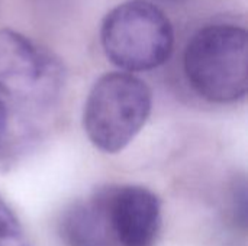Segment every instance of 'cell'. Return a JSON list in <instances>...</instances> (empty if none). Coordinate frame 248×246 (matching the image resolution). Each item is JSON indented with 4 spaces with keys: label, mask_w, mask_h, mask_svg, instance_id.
I'll return each mask as SVG.
<instances>
[{
    "label": "cell",
    "mask_w": 248,
    "mask_h": 246,
    "mask_svg": "<svg viewBox=\"0 0 248 246\" xmlns=\"http://www.w3.org/2000/svg\"><path fill=\"white\" fill-rule=\"evenodd\" d=\"M160 199L142 186H108L70 204L58 222L65 246H154Z\"/></svg>",
    "instance_id": "1"
},
{
    "label": "cell",
    "mask_w": 248,
    "mask_h": 246,
    "mask_svg": "<svg viewBox=\"0 0 248 246\" xmlns=\"http://www.w3.org/2000/svg\"><path fill=\"white\" fill-rule=\"evenodd\" d=\"M248 38L243 26L212 23L187 42L183 70L190 87L214 103H232L248 88Z\"/></svg>",
    "instance_id": "2"
},
{
    "label": "cell",
    "mask_w": 248,
    "mask_h": 246,
    "mask_svg": "<svg viewBox=\"0 0 248 246\" xmlns=\"http://www.w3.org/2000/svg\"><path fill=\"white\" fill-rule=\"evenodd\" d=\"M100 42L110 62L125 72L150 71L169 61L174 29L151 0H126L105 16Z\"/></svg>",
    "instance_id": "3"
},
{
    "label": "cell",
    "mask_w": 248,
    "mask_h": 246,
    "mask_svg": "<svg viewBox=\"0 0 248 246\" xmlns=\"http://www.w3.org/2000/svg\"><path fill=\"white\" fill-rule=\"evenodd\" d=\"M151 106L145 81L125 71L108 72L93 84L84 103V132L97 149L121 152L145 125Z\"/></svg>",
    "instance_id": "4"
},
{
    "label": "cell",
    "mask_w": 248,
    "mask_h": 246,
    "mask_svg": "<svg viewBox=\"0 0 248 246\" xmlns=\"http://www.w3.org/2000/svg\"><path fill=\"white\" fill-rule=\"evenodd\" d=\"M62 68L41 45L13 29H0V94L19 106H39L60 91Z\"/></svg>",
    "instance_id": "5"
},
{
    "label": "cell",
    "mask_w": 248,
    "mask_h": 246,
    "mask_svg": "<svg viewBox=\"0 0 248 246\" xmlns=\"http://www.w3.org/2000/svg\"><path fill=\"white\" fill-rule=\"evenodd\" d=\"M0 246H29L22 225L0 196Z\"/></svg>",
    "instance_id": "6"
},
{
    "label": "cell",
    "mask_w": 248,
    "mask_h": 246,
    "mask_svg": "<svg viewBox=\"0 0 248 246\" xmlns=\"http://www.w3.org/2000/svg\"><path fill=\"white\" fill-rule=\"evenodd\" d=\"M6 132H7V113H6V106L0 99V151L6 141Z\"/></svg>",
    "instance_id": "7"
},
{
    "label": "cell",
    "mask_w": 248,
    "mask_h": 246,
    "mask_svg": "<svg viewBox=\"0 0 248 246\" xmlns=\"http://www.w3.org/2000/svg\"><path fill=\"white\" fill-rule=\"evenodd\" d=\"M160 1H177V0H160Z\"/></svg>",
    "instance_id": "8"
}]
</instances>
